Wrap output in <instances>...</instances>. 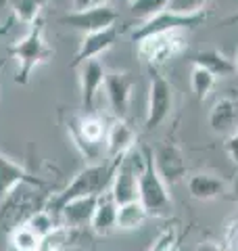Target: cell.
Instances as JSON below:
<instances>
[{"instance_id": "1", "label": "cell", "mask_w": 238, "mask_h": 251, "mask_svg": "<svg viewBox=\"0 0 238 251\" xmlns=\"http://www.w3.org/2000/svg\"><path fill=\"white\" fill-rule=\"evenodd\" d=\"M9 59L17 61V75H15V84L27 86L31 80V74L36 72L40 65H46L52 57L54 50L50 49L48 40H46V23L40 17L36 23H31L25 36H21L17 42L9 46Z\"/></svg>"}, {"instance_id": "2", "label": "cell", "mask_w": 238, "mask_h": 251, "mask_svg": "<svg viewBox=\"0 0 238 251\" xmlns=\"http://www.w3.org/2000/svg\"><path fill=\"white\" fill-rule=\"evenodd\" d=\"M119 159H121V157H119ZM119 159L88 163L86 168H82L77 172V174L73 176V180H71L61 193L50 197L46 209L52 211L54 216H59V209L65 205L67 201L75 199V197H88V195H102L105 191H109Z\"/></svg>"}, {"instance_id": "3", "label": "cell", "mask_w": 238, "mask_h": 251, "mask_svg": "<svg viewBox=\"0 0 238 251\" xmlns=\"http://www.w3.org/2000/svg\"><path fill=\"white\" fill-rule=\"evenodd\" d=\"M63 124H65L67 136L75 151L84 157L88 163H98L102 159V149H105V138L109 126L96 113H69L63 115Z\"/></svg>"}, {"instance_id": "4", "label": "cell", "mask_w": 238, "mask_h": 251, "mask_svg": "<svg viewBox=\"0 0 238 251\" xmlns=\"http://www.w3.org/2000/svg\"><path fill=\"white\" fill-rule=\"evenodd\" d=\"M138 201L144 205L146 214L153 218L171 216L173 203L169 197V186L163 182L153 163V153L144 149V166L138 176Z\"/></svg>"}, {"instance_id": "5", "label": "cell", "mask_w": 238, "mask_h": 251, "mask_svg": "<svg viewBox=\"0 0 238 251\" xmlns=\"http://www.w3.org/2000/svg\"><path fill=\"white\" fill-rule=\"evenodd\" d=\"M188 46L186 29H167L140 38L136 42V54L148 67H161L167 61L180 57Z\"/></svg>"}, {"instance_id": "6", "label": "cell", "mask_w": 238, "mask_h": 251, "mask_svg": "<svg viewBox=\"0 0 238 251\" xmlns=\"http://www.w3.org/2000/svg\"><path fill=\"white\" fill-rule=\"evenodd\" d=\"M21 186H17L9 197L0 201V241L9 239L17 226L25 224V220L34 211L44 207V199H40L36 195L40 193V188H36V191H19Z\"/></svg>"}, {"instance_id": "7", "label": "cell", "mask_w": 238, "mask_h": 251, "mask_svg": "<svg viewBox=\"0 0 238 251\" xmlns=\"http://www.w3.org/2000/svg\"><path fill=\"white\" fill-rule=\"evenodd\" d=\"M150 72V84H148V103H146V115H144V128L157 130L171 113L173 107V88L169 80L159 74L157 67H148Z\"/></svg>"}, {"instance_id": "8", "label": "cell", "mask_w": 238, "mask_h": 251, "mask_svg": "<svg viewBox=\"0 0 238 251\" xmlns=\"http://www.w3.org/2000/svg\"><path fill=\"white\" fill-rule=\"evenodd\" d=\"M57 21L59 25L75 29L79 34H92V31H100L115 25L117 11H113L109 4H98V6H92V9L69 11L65 15H61Z\"/></svg>"}, {"instance_id": "9", "label": "cell", "mask_w": 238, "mask_h": 251, "mask_svg": "<svg viewBox=\"0 0 238 251\" xmlns=\"http://www.w3.org/2000/svg\"><path fill=\"white\" fill-rule=\"evenodd\" d=\"M153 163L159 176L167 186H173L186 178V157L176 143H161L153 155Z\"/></svg>"}, {"instance_id": "10", "label": "cell", "mask_w": 238, "mask_h": 251, "mask_svg": "<svg viewBox=\"0 0 238 251\" xmlns=\"http://www.w3.org/2000/svg\"><path fill=\"white\" fill-rule=\"evenodd\" d=\"M134 84L136 82H134L130 72H107L102 88H105L111 111L117 120H125V115H128Z\"/></svg>"}, {"instance_id": "11", "label": "cell", "mask_w": 238, "mask_h": 251, "mask_svg": "<svg viewBox=\"0 0 238 251\" xmlns=\"http://www.w3.org/2000/svg\"><path fill=\"white\" fill-rule=\"evenodd\" d=\"M207 15L201 13V15H176V13H169V11H163L159 13L157 17L148 19V21H142L140 25L134 29V42H138L140 38L150 36V34H157V31H167V29H188V27H194V25H201L205 21Z\"/></svg>"}, {"instance_id": "12", "label": "cell", "mask_w": 238, "mask_h": 251, "mask_svg": "<svg viewBox=\"0 0 238 251\" xmlns=\"http://www.w3.org/2000/svg\"><path fill=\"white\" fill-rule=\"evenodd\" d=\"M107 69L98 59L86 61L77 67V80H79V99L86 113H92L94 100L98 97V90L105 86Z\"/></svg>"}, {"instance_id": "13", "label": "cell", "mask_w": 238, "mask_h": 251, "mask_svg": "<svg viewBox=\"0 0 238 251\" xmlns=\"http://www.w3.org/2000/svg\"><path fill=\"white\" fill-rule=\"evenodd\" d=\"M21 184H31L42 188L44 180H40L38 176H34L31 172L19 161H13L9 155H4L0 151V201L15 191Z\"/></svg>"}, {"instance_id": "14", "label": "cell", "mask_w": 238, "mask_h": 251, "mask_svg": "<svg viewBox=\"0 0 238 251\" xmlns=\"http://www.w3.org/2000/svg\"><path fill=\"white\" fill-rule=\"evenodd\" d=\"M117 38H119L117 25H111V27L100 29V31H92V34H84L82 42H79V46H77L75 57H73V61H71V67L77 69L82 63L100 57L102 52H107L111 46L117 42Z\"/></svg>"}, {"instance_id": "15", "label": "cell", "mask_w": 238, "mask_h": 251, "mask_svg": "<svg viewBox=\"0 0 238 251\" xmlns=\"http://www.w3.org/2000/svg\"><path fill=\"white\" fill-rule=\"evenodd\" d=\"M96 201H98V195L75 197V199L67 201L65 205L59 209L61 224L67 226L69 230H79V228L90 226L92 214H94V209H96Z\"/></svg>"}, {"instance_id": "16", "label": "cell", "mask_w": 238, "mask_h": 251, "mask_svg": "<svg viewBox=\"0 0 238 251\" xmlns=\"http://www.w3.org/2000/svg\"><path fill=\"white\" fill-rule=\"evenodd\" d=\"M136 147V132L125 120H115L109 124L107 138H105V151L109 159H119L125 153H130Z\"/></svg>"}, {"instance_id": "17", "label": "cell", "mask_w": 238, "mask_h": 251, "mask_svg": "<svg viewBox=\"0 0 238 251\" xmlns=\"http://www.w3.org/2000/svg\"><path fill=\"white\" fill-rule=\"evenodd\" d=\"M117 207L119 205L115 203L111 191H105L102 195H98L96 209H94L92 220H90V228L94 234L109 237L113 230H117Z\"/></svg>"}, {"instance_id": "18", "label": "cell", "mask_w": 238, "mask_h": 251, "mask_svg": "<svg viewBox=\"0 0 238 251\" xmlns=\"http://www.w3.org/2000/svg\"><path fill=\"white\" fill-rule=\"evenodd\" d=\"M186 186L190 197L196 201H211L226 193V182L224 178H219L217 174L211 172H196L186 178Z\"/></svg>"}, {"instance_id": "19", "label": "cell", "mask_w": 238, "mask_h": 251, "mask_svg": "<svg viewBox=\"0 0 238 251\" xmlns=\"http://www.w3.org/2000/svg\"><path fill=\"white\" fill-rule=\"evenodd\" d=\"M238 122V107L232 97H221L209 111V128L215 134H232Z\"/></svg>"}, {"instance_id": "20", "label": "cell", "mask_w": 238, "mask_h": 251, "mask_svg": "<svg viewBox=\"0 0 238 251\" xmlns=\"http://www.w3.org/2000/svg\"><path fill=\"white\" fill-rule=\"evenodd\" d=\"M192 65L205 67L207 72H211L215 77H228V75L236 74V63H234V59L226 57L224 52H219L215 49L196 52L194 57H192Z\"/></svg>"}, {"instance_id": "21", "label": "cell", "mask_w": 238, "mask_h": 251, "mask_svg": "<svg viewBox=\"0 0 238 251\" xmlns=\"http://www.w3.org/2000/svg\"><path fill=\"white\" fill-rule=\"evenodd\" d=\"M146 218H148L146 209L138 199L123 203V205L117 207V230H123V232L136 230L146 222Z\"/></svg>"}, {"instance_id": "22", "label": "cell", "mask_w": 238, "mask_h": 251, "mask_svg": "<svg viewBox=\"0 0 238 251\" xmlns=\"http://www.w3.org/2000/svg\"><path fill=\"white\" fill-rule=\"evenodd\" d=\"M46 2L48 0H9L15 19L25 23V25H31L42 17V9Z\"/></svg>"}, {"instance_id": "23", "label": "cell", "mask_w": 238, "mask_h": 251, "mask_svg": "<svg viewBox=\"0 0 238 251\" xmlns=\"http://www.w3.org/2000/svg\"><path fill=\"white\" fill-rule=\"evenodd\" d=\"M167 4L169 0H130V13L134 19L148 21L159 13L167 11Z\"/></svg>"}, {"instance_id": "24", "label": "cell", "mask_w": 238, "mask_h": 251, "mask_svg": "<svg viewBox=\"0 0 238 251\" xmlns=\"http://www.w3.org/2000/svg\"><path fill=\"white\" fill-rule=\"evenodd\" d=\"M217 77L211 72H207L201 65H192V74H190V86H192V92L198 100H205L209 97V92L213 90Z\"/></svg>"}, {"instance_id": "25", "label": "cell", "mask_w": 238, "mask_h": 251, "mask_svg": "<svg viewBox=\"0 0 238 251\" xmlns=\"http://www.w3.org/2000/svg\"><path fill=\"white\" fill-rule=\"evenodd\" d=\"M25 224L38 234L40 239H42V237H46L48 232H52L54 228H57L61 222L57 220V216H54L52 211H48L46 207H42V209L34 211V214H31V216L25 220Z\"/></svg>"}, {"instance_id": "26", "label": "cell", "mask_w": 238, "mask_h": 251, "mask_svg": "<svg viewBox=\"0 0 238 251\" xmlns=\"http://www.w3.org/2000/svg\"><path fill=\"white\" fill-rule=\"evenodd\" d=\"M9 243L15 251H38L40 247V237L29 228L27 224H21L17 226L11 237H9Z\"/></svg>"}, {"instance_id": "27", "label": "cell", "mask_w": 238, "mask_h": 251, "mask_svg": "<svg viewBox=\"0 0 238 251\" xmlns=\"http://www.w3.org/2000/svg\"><path fill=\"white\" fill-rule=\"evenodd\" d=\"M69 237H71V230L67 228V226L59 224L52 232H48L46 237L40 239L38 251H65L67 243H69Z\"/></svg>"}, {"instance_id": "28", "label": "cell", "mask_w": 238, "mask_h": 251, "mask_svg": "<svg viewBox=\"0 0 238 251\" xmlns=\"http://www.w3.org/2000/svg\"><path fill=\"white\" fill-rule=\"evenodd\" d=\"M211 0H169L167 11L176 15H201Z\"/></svg>"}, {"instance_id": "29", "label": "cell", "mask_w": 238, "mask_h": 251, "mask_svg": "<svg viewBox=\"0 0 238 251\" xmlns=\"http://www.w3.org/2000/svg\"><path fill=\"white\" fill-rule=\"evenodd\" d=\"M224 249L226 251H238V216L226 222V228H224Z\"/></svg>"}, {"instance_id": "30", "label": "cell", "mask_w": 238, "mask_h": 251, "mask_svg": "<svg viewBox=\"0 0 238 251\" xmlns=\"http://www.w3.org/2000/svg\"><path fill=\"white\" fill-rule=\"evenodd\" d=\"M178 237H176V230L167 228L159 234V239L155 241V245L150 247V251H171V249H178Z\"/></svg>"}, {"instance_id": "31", "label": "cell", "mask_w": 238, "mask_h": 251, "mask_svg": "<svg viewBox=\"0 0 238 251\" xmlns=\"http://www.w3.org/2000/svg\"><path fill=\"white\" fill-rule=\"evenodd\" d=\"M224 149H226V153L228 157L236 163V168H238V130H234L232 134H230L226 138V143H224Z\"/></svg>"}, {"instance_id": "32", "label": "cell", "mask_w": 238, "mask_h": 251, "mask_svg": "<svg viewBox=\"0 0 238 251\" xmlns=\"http://www.w3.org/2000/svg\"><path fill=\"white\" fill-rule=\"evenodd\" d=\"M194 251H226L224 249V245H219V243H213V241H205V243H201Z\"/></svg>"}, {"instance_id": "33", "label": "cell", "mask_w": 238, "mask_h": 251, "mask_svg": "<svg viewBox=\"0 0 238 251\" xmlns=\"http://www.w3.org/2000/svg\"><path fill=\"white\" fill-rule=\"evenodd\" d=\"M232 199L238 203V174L234 178V182H232Z\"/></svg>"}, {"instance_id": "34", "label": "cell", "mask_w": 238, "mask_h": 251, "mask_svg": "<svg viewBox=\"0 0 238 251\" xmlns=\"http://www.w3.org/2000/svg\"><path fill=\"white\" fill-rule=\"evenodd\" d=\"M6 61H9V54H6V57H0V74H2V69H4V65H6Z\"/></svg>"}, {"instance_id": "35", "label": "cell", "mask_w": 238, "mask_h": 251, "mask_svg": "<svg viewBox=\"0 0 238 251\" xmlns=\"http://www.w3.org/2000/svg\"><path fill=\"white\" fill-rule=\"evenodd\" d=\"M234 63H236V72H238V52H236V59H234Z\"/></svg>"}, {"instance_id": "36", "label": "cell", "mask_w": 238, "mask_h": 251, "mask_svg": "<svg viewBox=\"0 0 238 251\" xmlns=\"http://www.w3.org/2000/svg\"><path fill=\"white\" fill-rule=\"evenodd\" d=\"M117 2H130V0H117Z\"/></svg>"}, {"instance_id": "37", "label": "cell", "mask_w": 238, "mask_h": 251, "mask_svg": "<svg viewBox=\"0 0 238 251\" xmlns=\"http://www.w3.org/2000/svg\"><path fill=\"white\" fill-rule=\"evenodd\" d=\"M171 251H178V249H171Z\"/></svg>"}]
</instances>
